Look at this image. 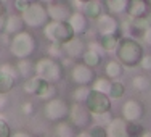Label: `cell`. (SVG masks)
Segmentation results:
<instances>
[{"mask_svg": "<svg viewBox=\"0 0 151 137\" xmlns=\"http://www.w3.org/2000/svg\"><path fill=\"white\" fill-rule=\"evenodd\" d=\"M114 53H116V58L124 65V68H135L140 65L145 50H143V44L137 37L124 36L121 37V42Z\"/></svg>", "mask_w": 151, "mask_h": 137, "instance_id": "cell-1", "label": "cell"}, {"mask_svg": "<svg viewBox=\"0 0 151 137\" xmlns=\"http://www.w3.org/2000/svg\"><path fill=\"white\" fill-rule=\"evenodd\" d=\"M10 53L13 58H31L37 50V39L29 31L23 29L16 34L10 36V44H8Z\"/></svg>", "mask_w": 151, "mask_h": 137, "instance_id": "cell-2", "label": "cell"}, {"mask_svg": "<svg viewBox=\"0 0 151 137\" xmlns=\"http://www.w3.org/2000/svg\"><path fill=\"white\" fill-rule=\"evenodd\" d=\"M34 74L48 82L58 84L61 79L64 78V65L63 61L53 57H42L35 61L34 66Z\"/></svg>", "mask_w": 151, "mask_h": 137, "instance_id": "cell-3", "label": "cell"}, {"mask_svg": "<svg viewBox=\"0 0 151 137\" xmlns=\"http://www.w3.org/2000/svg\"><path fill=\"white\" fill-rule=\"evenodd\" d=\"M21 16L24 20L26 28H31V29H40L50 21L47 5L40 0L29 2V5L21 12Z\"/></svg>", "mask_w": 151, "mask_h": 137, "instance_id": "cell-4", "label": "cell"}, {"mask_svg": "<svg viewBox=\"0 0 151 137\" xmlns=\"http://www.w3.org/2000/svg\"><path fill=\"white\" fill-rule=\"evenodd\" d=\"M44 37L48 42H58V44H64L71 37H74V31L68 21H55L50 20L44 28Z\"/></svg>", "mask_w": 151, "mask_h": 137, "instance_id": "cell-5", "label": "cell"}, {"mask_svg": "<svg viewBox=\"0 0 151 137\" xmlns=\"http://www.w3.org/2000/svg\"><path fill=\"white\" fill-rule=\"evenodd\" d=\"M69 108L71 105L61 97H53L50 100H45L44 105V116L45 120H48L50 123H58L63 120H68V115H69Z\"/></svg>", "mask_w": 151, "mask_h": 137, "instance_id": "cell-6", "label": "cell"}, {"mask_svg": "<svg viewBox=\"0 0 151 137\" xmlns=\"http://www.w3.org/2000/svg\"><path fill=\"white\" fill-rule=\"evenodd\" d=\"M85 107L88 108L92 115H101L106 111H111V97L108 94L92 89L87 100H85Z\"/></svg>", "mask_w": 151, "mask_h": 137, "instance_id": "cell-7", "label": "cell"}, {"mask_svg": "<svg viewBox=\"0 0 151 137\" xmlns=\"http://www.w3.org/2000/svg\"><path fill=\"white\" fill-rule=\"evenodd\" d=\"M69 76L74 86H92L93 79L96 78L93 68L85 65L84 61H77V63L73 65V68L69 71Z\"/></svg>", "mask_w": 151, "mask_h": 137, "instance_id": "cell-8", "label": "cell"}, {"mask_svg": "<svg viewBox=\"0 0 151 137\" xmlns=\"http://www.w3.org/2000/svg\"><path fill=\"white\" fill-rule=\"evenodd\" d=\"M95 21H96L98 36H114V34L121 36V21L116 18V15L106 12V13H101Z\"/></svg>", "mask_w": 151, "mask_h": 137, "instance_id": "cell-9", "label": "cell"}, {"mask_svg": "<svg viewBox=\"0 0 151 137\" xmlns=\"http://www.w3.org/2000/svg\"><path fill=\"white\" fill-rule=\"evenodd\" d=\"M68 120L74 124L76 129H82L87 128L88 124H92V113L88 111V108L85 107V103H77L74 102L69 108V115H68Z\"/></svg>", "mask_w": 151, "mask_h": 137, "instance_id": "cell-10", "label": "cell"}, {"mask_svg": "<svg viewBox=\"0 0 151 137\" xmlns=\"http://www.w3.org/2000/svg\"><path fill=\"white\" fill-rule=\"evenodd\" d=\"M121 116L127 123L142 121V118L145 116V105L137 99H127L124 103H122Z\"/></svg>", "mask_w": 151, "mask_h": 137, "instance_id": "cell-11", "label": "cell"}, {"mask_svg": "<svg viewBox=\"0 0 151 137\" xmlns=\"http://www.w3.org/2000/svg\"><path fill=\"white\" fill-rule=\"evenodd\" d=\"M64 57L69 60H81L84 52L87 50V41L84 39V36H74L68 42L63 44Z\"/></svg>", "mask_w": 151, "mask_h": 137, "instance_id": "cell-12", "label": "cell"}, {"mask_svg": "<svg viewBox=\"0 0 151 137\" xmlns=\"http://www.w3.org/2000/svg\"><path fill=\"white\" fill-rule=\"evenodd\" d=\"M47 10H48L50 20H55V21H68V18L74 12L73 5L68 3V0H58V2L48 3Z\"/></svg>", "mask_w": 151, "mask_h": 137, "instance_id": "cell-13", "label": "cell"}, {"mask_svg": "<svg viewBox=\"0 0 151 137\" xmlns=\"http://www.w3.org/2000/svg\"><path fill=\"white\" fill-rule=\"evenodd\" d=\"M68 23L71 24V28H73L76 36L87 34L88 26H90V20H88L87 15H85L82 10H74V12L71 13V16L68 18Z\"/></svg>", "mask_w": 151, "mask_h": 137, "instance_id": "cell-14", "label": "cell"}, {"mask_svg": "<svg viewBox=\"0 0 151 137\" xmlns=\"http://www.w3.org/2000/svg\"><path fill=\"white\" fill-rule=\"evenodd\" d=\"M125 13H127L129 18L150 16L151 15V3L148 0H129Z\"/></svg>", "mask_w": 151, "mask_h": 137, "instance_id": "cell-15", "label": "cell"}, {"mask_svg": "<svg viewBox=\"0 0 151 137\" xmlns=\"http://www.w3.org/2000/svg\"><path fill=\"white\" fill-rule=\"evenodd\" d=\"M108 137H127V121L122 116L111 118V121L106 124Z\"/></svg>", "mask_w": 151, "mask_h": 137, "instance_id": "cell-16", "label": "cell"}, {"mask_svg": "<svg viewBox=\"0 0 151 137\" xmlns=\"http://www.w3.org/2000/svg\"><path fill=\"white\" fill-rule=\"evenodd\" d=\"M24 28H26V24H24V20H23V16H21V13H15V15H6L3 34L13 36V34H16V32L23 31Z\"/></svg>", "mask_w": 151, "mask_h": 137, "instance_id": "cell-17", "label": "cell"}, {"mask_svg": "<svg viewBox=\"0 0 151 137\" xmlns=\"http://www.w3.org/2000/svg\"><path fill=\"white\" fill-rule=\"evenodd\" d=\"M103 8H105V5H103L101 0H88V2H85L84 5H82L81 10L87 15L88 20L95 21L96 18L101 15V13H105V12H103Z\"/></svg>", "mask_w": 151, "mask_h": 137, "instance_id": "cell-18", "label": "cell"}, {"mask_svg": "<svg viewBox=\"0 0 151 137\" xmlns=\"http://www.w3.org/2000/svg\"><path fill=\"white\" fill-rule=\"evenodd\" d=\"M103 55L105 53H101L100 50L93 49V47H87V50L84 52V55H82V61H84L85 65H88V66H92L93 70H95L96 66H100L103 61Z\"/></svg>", "mask_w": 151, "mask_h": 137, "instance_id": "cell-19", "label": "cell"}, {"mask_svg": "<svg viewBox=\"0 0 151 137\" xmlns=\"http://www.w3.org/2000/svg\"><path fill=\"white\" fill-rule=\"evenodd\" d=\"M58 95V89H56V84H53V82H48L45 81V79H42L40 82V87H39L37 94H35V97H39L40 100H50L53 99V97Z\"/></svg>", "mask_w": 151, "mask_h": 137, "instance_id": "cell-20", "label": "cell"}, {"mask_svg": "<svg viewBox=\"0 0 151 137\" xmlns=\"http://www.w3.org/2000/svg\"><path fill=\"white\" fill-rule=\"evenodd\" d=\"M122 73H124V65H122L117 58L106 61V65H105V76L113 79V81H116V79H119L122 76Z\"/></svg>", "mask_w": 151, "mask_h": 137, "instance_id": "cell-21", "label": "cell"}, {"mask_svg": "<svg viewBox=\"0 0 151 137\" xmlns=\"http://www.w3.org/2000/svg\"><path fill=\"white\" fill-rule=\"evenodd\" d=\"M121 37H122V36H119V34L100 36L98 41H100V44H101L103 50H105L106 53H114V52H116V49H117V45H119V42H121Z\"/></svg>", "mask_w": 151, "mask_h": 137, "instance_id": "cell-22", "label": "cell"}, {"mask_svg": "<svg viewBox=\"0 0 151 137\" xmlns=\"http://www.w3.org/2000/svg\"><path fill=\"white\" fill-rule=\"evenodd\" d=\"M55 134L58 137H74L76 128L69 120L58 121V123H55Z\"/></svg>", "mask_w": 151, "mask_h": 137, "instance_id": "cell-23", "label": "cell"}, {"mask_svg": "<svg viewBox=\"0 0 151 137\" xmlns=\"http://www.w3.org/2000/svg\"><path fill=\"white\" fill-rule=\"evenodd\" d=\"M34 66H35V61H32L31 58H21L18 60L16 63V70H18V74L21 78H31L34 76Z\"/></svg>", "mask_w": 151, "mask_h": 137, "instance_id": "cell-24", "label": "cell"}, {"mask_svg": "<svg viewBox=\"0 0 151 137\" xmlns=\"http://www.w3.org/2000/svg\"><path fill=\"white\" fill-rule=\"evenodd\" d=\"M16 86V76L0 71V94H8Z\"/></svg>", "mask_w": 151, "mask_h": 137, "instance_id": "cell-25", "label": "cell"}, {"mask_svg": "<svg viewBox=\"0 0 151 137\" xmlns=\"http://www.w3.org/2000/svg\"><path fill=\"white\" fill-rule=\"evenodd\" d=\"M127 3H129V0H105L106 10L109 13H113V15H122V13H125Z\"/></svg>", "mask_w": 151, "mask_h": 137, "instance_id": "cell-26", "label": "cell"}, {"mask_svg": "<svg viewBox=\"0 0 151 137\" xmlns=\"http://www.w3.org/2000/svg\"><path fill=\"white\" fill-rule=\"evenodd\" d=\"M90 91H92L90 86H76V89L71 92V99H73V102L85 103V100H87Z\"/></svg>", "mask_w": 151, "mask_h": 137, "instance_id": "cell-27", "label": "cell"}, {"mask_svg": "<svg viewBox=\"0 0 151 137\" xmlns=\"http://www.w3.org/2000/svg\"><path fill=\"white\" fill-rule=\"evenodd\" d=\"M111 84H113V79H109L108 76H103V78H95V79H93V82H92L90 87L95 89V91H100V92L108 94V95H109Z\"/></svg>", "mask_w": 151, "mask_h": 137, "instance_id": "cell-28", "label": "cell"}, {"mask_svg": "<svg viewBox=\"0 0 151 137\" xmlns=\"http://www.w3.org/2000/svg\"><path fill=\"white\" fill-rule=\"evenodd\" d=\"M132 86H134L135 91L146 92L151 87V79L146 74H138V76H134V79H132Z\"/></svg>", "mask_w": 151, "mask_h": 137, "instance_id": "cell-29", "label": "cell"}, {"mask_svg": "<svg viewBox=\"0 0 151 137\" xmlns=\"http://www.w3.org/2000/svg\"><path fill=\"white\" fill-rule=\"evenodd\" d=\"M124 95H125V86H124V82H121L119 79L113 81L111 89H109V97H111V99H122Z\"/></svg>", "mask_w": 151, "mask_h": 137, "instance_id": "cell-30", "label": "cell"}, {"mask_svg": "<svg viewBox=\"0 0 151 137\" xmlns=\"http://www.w3.org/2000/svg\"><path fill=\"white\" fill-rule=\"evenodd\" d=\"M47 53H48V57H53V58L61 60L64 57L63 44H58V42H50L48 49H47Z\"/></svg>", "mask_w": 151, "mask_h": 137, "instance_id": "cell-31", "label": "cell"}, {"mask_svg": "<svg viewBox=\"0 0 151 137\" xmlns=\"http://www.w3.org/2000/svg\"><path fill=\"white\" fill-rule=\"evenodd\" d=\"M88 134H90V137H108L106 126H101V124L93 123L90 128H88Z\"/></svg>", "mask_w": 151, "mask_h": 137, "instance_id": "cell-32", "label": "cell"}, {"mask_svg": "<svg viewBox=\"0 0 151 137\" xmlns=\"http://www.w3.org/2000/svg\"><path fill=\"white\" fill-rule=\"evenodd\" d=\"M142 134H143V128H142V124H140V121L127 123V136L135 137V136H142Z\"/></svg>", "mask_w": 151, "mask_h": 137, "instance_id": "cell-33", "label": "cell"}, {"mask_svg": "<svg viewBox=\"0 0 151 137\" xmlns=\"http://www.w3.org/2000/svg\"><path fill=\"white\" fill-rule=\"evenodd\" d=\"M111 118H113L111 111H106V113H101V115H92V121L96 123V124H101V126H106L111 121Z\"/></svg>", "mask_w": 151, "mask_h": 137, "instance_id": "cell-34", "label": "cell"}, {"mask_svg": "<svg viewBox=\"0 0 151 137\" xmlns=\"http://www.w3.org/2000/svg\"><path fill=\"white\" fill-rule=\"evenodd\" d=\"M12 136V129H10V124L6 123V120L0 115V137H10Z\"/></svg>", "mask_w": 151, "mask_h": 137, "instance_id": "cell-35", "label": "cell"}, {"mask_svg": "<svg viewBox=\"0 0 151 137\" xmlns=\"http://www.w3.org/2000/svg\"><path fill=\"white\" fill-rule=\"evenodd\" d=\"M138 66L142 68L143 71H151V53H143Z\"/></svg>", "mask_w": 151, "mask_h": 137, "instance_id": "cell-36", "label": "cell"}, {"mask_svg": "<svg viewBox=\"0 0 151 137\" xmlns=\"http://www.w3.org/2000/svg\"><path fill=\"white\" fill-rule=\"evenodd\" d=\"M21 113L26 115V116H31V115L34 113V103H32V102L21 103Z\"/></svg>", "mask_w": 151, "mask_h": 137, "instance_id": "cell-37", "label": "cell"}, {"mask_svg": "<svg viewBox=\"0 0 151 137\" xmlns=\"http://www.w3.org/2000/svg\"><path fill=\"white\" fill-rule=\"evenodd\" d=\"M142 44H145V45H148V47H151V26H148L145 31L142 32Z\"/></svg>", "mask_w": 151, "mask_h": 137, "instance_id": "cell-38", "label": "cell"}, {"mask_svg": "<svg viewBox=\"0 0 151 137\" xmlns=\"http://www.w3.org/2000/svg\"><path fill=\"white\" fill-rule=\"evenodd\" d=\"M27 5H29V0H15V8L18 13H21Z\"/></svg>", "mask_w": 151, "mask_h": 137, "instance_id": "cell-39", "label": "cell"}, {"mask_svg": "<svg viewBox=\"0 0 151 137\" xmlns=\"http://www.w3.org/2000/svg\"><path fill=\"white\" fill-rule=\"evenodd\" d=\"M71 2H73L71 5H73V8H74V10H81V8H82V5H84L85 2H88V0H71Z\"/></svg>", "mask_w": 151, "mask_h": 137, "instance_id": "cell-40", "label": "cell"}, {"mask_svg": "<svg viewBox=\"0 0 151 137\" xmlns=\"http://www.w3.org/2000/svg\"><path fill=\"white\" fill-rule=\"evenodd\" d=\"M6 94H0V110H3L6 105H8V99H6Z\"/></svg>", "mask_w": 151, "mask_h": 137, "instance_id": "cell-41", "label": "cell"}, {"mask_svg": "<svg viewBox=\"0 0 151 137\" xmlns=\"http://www.w3.org/2000/svg\"><path fill=\"white\" fill-rule=\"evenodd\" d=\"M6 16V5L5 2H0V18Z\"/></svg>", "mask_w": 151, "mask_h": 137, "instance_id": "cell-42", "label": "cell"}, {"mask_svg": "<svg viewBox=\"0 0 151 137\" xmlns=\"http://www.w3.org/2000/svg\"><path fill=\"white\" fill-rule=\"evenodd\" d=\"M5 20H6V16L0 18V34H3V29H5Z\"/></svg>", "mask_w": 151, "mask_h": 137, "instance_id": "cell-43", "label": "cell"}, {"mask_svg": "<svg viewBox=\"0 0 151 137\" xmlns=\"http://www.w3.org/2000/svg\"><path fill=\"white\" fill-rule=\"evenodd\" d=\"M40 2H44L45 5H48V3H53V2H58V0H40Z\"/></svg>", "mask_w": 151, "mask_h": 137, "instance_id": "cell-44", "label": "cell"}, {"mask_svg": "<svg viewBox=\"0 0 151 137\" xmlns=\"http://www.w3.org/2000/svg\"><path fill=\"white\" fill-rule=\"evenodd\" d=\"M29 2H34V0H29Z\"/></svg>", "mask_w": 151, "mask_h": 137, "instance_id": "cell-45", "label": "cell"}, {"mask_svg": "<svg viewBox=\"0 0 151 137\" xmlns=\"http://www.w3.org/2000/svg\"><path fill=\"white\" fill-rule=\"evenodd\" d=\"M148 2H150V3H151V0H148Z\"/></svg>", "mask_w": 151, "mask_h": 137, "instance_id": "cell-46", "label": "cell"}, {"mask_svg": "<svg viewBox=\"0 0 151 137\" xmlns=\"http://www.w3.org/2000/svg\"><path fill=\"white\" fill-rule=\"evenodd\" d=\"M150 16H151V15H150Z\"/></svg>", "mask_w": 151, "mask_h": 137, "instance_id": "cell-47", "label": "cell"}]
</instances>
